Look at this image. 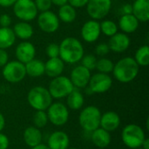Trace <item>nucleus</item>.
<instances>
[{
  "instance_id": "nucleus-37",
  "label": "nucleus",
  "mask_w": 149,
  "mask_h": 149,
  "mask_svg": "<svg viewBox=\"0 0 149 149\" xmlns=\"http://www.w3.org/2000/svg\"><path fill=\"white\" fill-rule=\"evenodd\" d=\"M10 146V140L8 136L0 132V149H8Z\"/></svg>"
},
{
  "instance_id": "nucleus-29",
  "label": "nucleus",
  "mask_w": 149,
  "mask_h": 149,
  "mask_svg": "<svg viewBox=\"0 0 149 149\" xmlns=\"http://www.w3.org/2000/svg\"><path fill=\"white\" fill-rule=\"evenodd\" d=\"M134 60L139 66H148L149 65V46L142 45L135 52Z\"/></svg>"
},
{
  "instance_id": "nucleus-9",
  "label": "nucleus",
  "mask_w": 149,
  "mask_h": 149,
  "mask_svg": "<svg viewBox=\"0 0 149 149\" xmlns=\"http://www.w3.org/2000/svg\"><path fill=\"white\" fill-rule=\"evenodd\" d=\"M48 120L54 126L61 127L67 123L69 119V111L67 107L61 102L52 103L47 108Z\"/></svg>"
},
{
  "instance_id": "nucleus-17",
  "label": "nucleus",
  "mask_w": 149,
  "mask_h": 149,
  "mask_svg": "<svg viewBox=\"0 0 149 149\" xmlns=\"http://www.w3.org/2000/svg\"><path fill=\"white\" fill-rule=\"evenodd\" d=\"M69 144V136L63 131L53 132L47 141V147L50 149H68Z\"/></svg>"
},
{
  "instance_id": "nucleus-3",
  "label": "nucleus",
  "mask_w": 149,
  "mask_h": 149,
  "mask_svg": "<svg viewBox=\"0 0 149 149\" xmlns=\"http://www.w3.org/2000/svg\"><path fill=\"white\" fill-rule=\"evenodd\" d=\"M27 101L34 110L46 111L52 103V97L48 89L43 86H34L27 94Z\"/></svg>"
},
{
  "instance_id": "nucleus-1",
  "label": "nucleus",
  "mask_w": 149,
  "mask_h": 149,
  "mask_svg": "<svg viewBox=\"0 0 149 149\" xmlns=\"http://www.w3.org/2000/svg\"><path fill=\"white\" fill-rule=\"evenodd\" d=\"M84 56V47L79 39L68 37L59 45V57L67 64H76Z\"/></svg>"
},
{
  "instance_id": "nucleus-7",
  "label": "nucleus",
  "mask_w": 149,
  "mask_h": 149,
  "mask_svg": "<svg viewBox=\"0 0 149 149\" xmlns=\"http://www.w3.org/2000/svg\"><path fill=\"white\" fill-rule=\"evenodd\" d=\"M15 16L24 22H29L38 16V9L33 0H17L13 4Z\"/></svg>"
},
{
  "instance_id": "nucleus-22",
  "label": "nucleus",
  "mask_w": 149,
  "mask_h": 149,
  "mask_svg": "<svg viewBox=\"0 0 149 149\" xmlns=\"http://www.w3.org/2000/svg\"><path fill=\"white\" fill-rule=\"evenodd\" d=\"M133 15L141 22L149 20V0H135L132 4Z\"/></svg>"
},
{
  "instance_id": "nucleus-18",
  "label": "nucleus",
  "mask_w": 149,
  "mask_h": 149,
  "mask_svg": "<svg viewBox=\"0 0 149 149\" xmlns=\"http://www.w3.org/2000/svg\"><path fill=\"white\" fill-rule=\"evenodd\" d=\"M120 125V117L117 113L109 111L101 114L100 127L103 128L104 130L109 133L113 132L116 129H118Z\"/></svg>"
},
{
  "instance_id": "nucleus-42",
  "label": "nucleus",
  "mask_w": 149,
  "mask_h": 149,
  "mask_svg": "<svg viewBox=\"0 0 149 149\" xmlns=\"http://www.w3.org/2000/svg\"><path fill=\"white\" fill-rule=\"evenodd\" d=\"M17 0H0V6L2 7H10L13 6Z\"/></svg>"
},
{
  "instance_id": "nucleus-32",
  "label": "nucleus",
  "mask_w": 149,
  "mask_h": 149,
  "mask_svg": "<svg viewBox=\"0 0 149 149\" xmlns=\"http://www.w3.org/2000/svg\"><path fill=\"white\" fill-rule=\"evenodd\" d=\"M48 117L45 111H37L33 116V123L34 127L38 128L45 127L48 123Z\"/></svg>"
},
{
  "instance_id": "nucleus-43",
  "label": "nucleus",
  "mask_w": 149,
  "mask_h": 149,
  "mask_svg": "<svg viewBox=\"0 0 149 149\" xmlns=\"http://www.w3.org/2000/svg\"><path fill=\"white\" fill-rule=\"evenodd\" d=\"M52 3L57 5V6H61L68 3V0H51Z\"/></svg>"
},
{
  "instance_id": "nucleus-2",
  "label": "nucleus",
  "mask_w": 149,
  "mask_h": 149,
  "mask_svg": "<svg viewBox=\"0 0 149 149\" xmlns=\"http://www.w3.org/2000/svg\"><path fill=\"white\" fill-rule=\"evenodd\" d=\"M139 65L134 58L126 57L120 59L113 66V73L114 78L120 83L133 81L139 73Z\"/></svg>"
},
{
  "instance_id": "nucleus-14",
  "label": "nucleus",
  "mask_w": 149,
  "mask_h": 149,
  "mask_svg": "<svg viewBox=\"0 0 149 149\" xmlns=\"http://www.w3.org/2000/svg\"><path fill=\"white\" fill-rule=\"evenodd\" d=\"M100 25L97 20L86 21L81 28V36L87 43L95 42L100 35Z\"/></svg>"
},
{
  "instance_id": "nucleus-41",
  "label": "nucleus",
  "mask_w": 149,
  "mask_h": 149,
  "mask_svg": "<svg viewBox=\"0 0 149 149\" xmlns=\"http://www.w3.org/2000/svg\"><path fill=\"white\" fill-rule=\"evenodd\" d=\"M121 11L123 13V15L126 14H132L133 13V6L130 3H126L122 6L121 8Z\"/></svg>"
},
{
  "instance_id": "nucleus-6",
  "label": "nucleus",
  "mask_w": 149,
  "mask_h": 149,
  "mask_svg": "<svg viewBox=\"0 0 149 149\" xmlns=\"http://www.w3.org/2000/svg\"><path fill=\"white\" fill-rule=\"evenodd\" d=\"M74 89L71 79L65 76H58L53 78L49 84L48 91L52 99H63Z\"/></svg>"
},
{
  "instance_id": "nucleus-46",
  "label": "nucleus",
  "mask_w": 149,
  "mask_h": 149,
  "mask_svg": "<svg viewBox=\"0 0 149 149\" xmlns=\"http://www.w3.org/2000/svg\"><path fill=\"white\" fill-rule=\"evenodd\" d=\"M31 149H50L48 147H47V145H44V144H39V145H38V146H36V147H34V148H31Z\"/></svg>"
},
{
  "instance_id": "nucleus-5",
  "label": "nucleus",
  "mask_w": 149,
  "mask_h": 149,
  "mask_svg": "<svg viewBox=\"0 0 149 149\" xmlns=\"http://www.w3.org/2000/svg\"><path fill=\"white\" fill-rule=\"evenodd\" d=\"M145 138L146 135L143 129L135 124L127 125L121 132L122 142L131 149L141 148Z\"/></svg>"
},
{
  "instance_id": "nucleus-38",
  "label": "nucleus",
  "mask_w": 149,
  "mask_h": 149,
  "mask_svg": "<svg viewBox=\"0 0 149 149\" xmlns=\"http://www.w3.org/2000/svg\"><path fill=\"white\" fill-rule=\"evenodd\" d=\"M11 24V17L7 14H2L0 16V26L1 27H9Z\"/></svg>"
},
{
  "instance_id": "nucleus-8",
  "label": "nucleus",
  "mask_w": 149,
  "mask_h": 149,
  "mask_svg": "<svg viewBox=\"0 0 149 149\" xmlns=\"http://www.w3.org/2000/svg\"><path fill=\"white\" fill-rule=\"evenodd\" d=\"M3 77L10 83H18L22 81L26 76L24 64L13 60L8 62L3 68Z\"/></svg>"
},
{
  "instance_id": "nucleus-45",
  "label": "nucleus",
  "mask_w": 149,
  "mask_h": 149,
  "mask_svg": "<svg viewBox=\"0 0 149 149\" xmlns=\"http://www.w3.org/2000/svg\"><path fill=\"white\" fill-rule=\"evenodd\" d=\"M142 149H149V139L148 138H145V140L143 141L142 144H141V147Z\"/></svg>"
},
{
  "instance_id": "nucleus-28",
  "label": "nucleus",
  "mask_w": 149,
  "mask_h": 149,
  "mask_svg": "<svg viewBox=\"0 0 149 149\" xmlns=\"http://www.w3.org/2000/svg\"><path fill=\"white\" fill-rule=\"evenodd\" d=\"M58 14V19L66 24L72 23L75 20L76 16H77L75 8L72 7L69 3H65L64 5L59 6Z\"/></svg>"
},
{
  "instance_id": "nucleus-15",
  "label": "nucleus",
  "mask_w": 149,
  "mask_h": 149,
  "mask_svg": "<svg viewBox=\"0 0 149 149\" xmlns=\"http://www.w3.org/2000/svg\"><path fill=\"white\" fill-rule=\"evenodd\" d=\"M15 54L17 61L23 64H26L35 58L36 49L31 42H21L17 46Z\"/></svg>"
},
{
  "instance_id": "nucleus-20",
  "label": "nucleus",
  "mask_w": 149,
  "mask_h": 149,
  "mask_svg": "<svg viewBox=\"0 0 149 149\" xmlns=\"http://www.w3.org/2000/svg\"><path fill=\"white\" fill-rule=\"evenodd\" d=\"M23 139L28 147L34 148L42 143L43 135L39 128L36 127H28L24 131Z\"/></svg>"
},
{
  "instance_id": "nucleus-48",
  "label": "nucleus",
  "mask_w": 149,
  "mask_h": 149,
  "mask_svg": "<svg viewBox=\"0 0 149 149\" xmlns=\"http://www.w3.org/2000/svg\"><path fill=\"white\" fill-rule=\"evenodd\" d=\"M69 149H78V148H69Z\"/></svg>"
},
{
  "instance_id": "nucleus-11",
  "label": "nucleus",
  "mask_w": 149,
  "mask_h": 149,
  "mask_svg": "<svg viewBox=\"0 0 149 149\" xmlns=\"http://www.w3.org/2000/svg\"><path fill=\"white\" fill-rule=\"evenodd\" d=\"M112 85L113 79L108 74L98 72L91 76L88 88L92 93H104L112 87Z\"/></svg>"
},
{
  "instance_id": "nucleus-4",
  "label": "nucleus",
  "mask_w": 149,
  "mask_h": 149,
  "mask_svg": "<svg viewBox=\"0 0 149 149\" xmlns=\"http://www.w3.org/2000/svg\"><path fill=\"white\" fill-rule=\"evenodd\" d=\"M100 110L97 107L88 106L80 112L79 116V122L85 132L92 133L100 127Z\"/></svg>"
},
{
  "instance_id": "nucleus-10",
  "label": "nucleus",
  "mask_w": 149,
  "mask_h": 149,
  "mask_svg": "<svg viewBox=\"0 0 149 149\" xmlns=\"http://www.w3.org/2000/svg\"><path fill=\"white\" fill-rule=\"evenodd\" d=\"M111 7V0H88L86 10L93 20H100L107 16Z\"/></svg>"
},
{
  "instance_id": "nucleus-34",
  "label": "nucleus",
  "mask_w": 149,
  "mask_h": 149,
  "mask_svg": "<svg viewBox=\"0 0 149 149\" xmlns=\"http://www.w3.org/2000/svg\"><path fill=\"white\" fill-rule=\"evenodd\" d=\"M46 54L49 57V58L58 57L59 56V45L55 43L49 44L46 47Z\"/></svg>"
},
{
  "instance_id": "nucleus-24",
  "label": "nucleus",
  "mask_w": 149,
  "mask_h": 149,
  "mask_svg": "<svg viewBox=\"0 0 149 149\" xmlns=\"http://www.w3.org/2000/svg\"><path fill=\"white\" fill-rule=\"evenodd\" d=\"M12 31H13L16 38L17 37L18 38L23 39V40H27V39L31 38L34 33L32 26L28 22H24V21L17 23L14 25Z\"/></svg>"
},
{
  "instance_id": "nucleus-33",
  "label": "nucleus",
  "mask_w": 149,
  "mask_h": 149,
  "mask_svg": "<svg viewBox=\"0 0 149 149\" xmlns=\"http://www.w3.org/2000/svg\"><path fill=\"white\" fill-rule=\"evenodd\" d=\"M96 63H97V58L92 54L84 55L81 58V65H83L84 67L87 68L90 71L95 69Z\"/></svg>"
},
{
  "instance_id": "nucleus-26",
  "label": "nucleus",
  "mask_w": 149,
  "mask_h": 149,
  "mask_svg": "<svg viewBox=\"0 0 149 149\" xmlns=\"http://www.w3.org/2000/svg\"><path fill=\"white\" fill-rule=\"evenodd\" d=\"M16 41V36L12 29L9 27L0 28V49H8L11 47Z\"/></svg>"
},
{
  "instance_id": "nucleus-16",
  "label": "nucleus",
  "mask_w": 149,
  "mask_h": 149,
  "mask_svg": "<svg viewBox=\"0 0 149 149\" xmlns=\"http://www.w3.org/2000/svg\"><path fill=\"white\" fill-rule=\"evenodd\" d=\"M130 45V38L126 33L117 32L113 36L110 37L108 46L110 51L114 52H124L128 49Z\"/></svg>"
},
{
  "instance_id": "nucleus-31",
  "label": "nucleus",
  "mask_w": 149,
  "mask_h": 149,
  "mask_svg": "<svg viewBox=\"0 0 149 149\" xmlns=\"http://www.w3.org/2000/svg\"><path fill=\"white\" fill-rule=\"evenodd\" d=\"M113 66H114V64L113 63L112 60L106 58H102L97 60L95 68L99 71V72L108 74L113 72Z\"/></svg>"
},
{
  "instance_id": "nucleus-23",
  "label": "nucleus",
  "mask_w": 149,
  "mask_h": 149,
  "mask_svg": "<svg viewBox=\"0 0 149 149\" xmlns=\"http://www.w3.org/2000/svg\"><path fill=\"white\" fill-rule=\"evenodd\" d=\"M139 22L133 14L122 15L119 20V27L124 33H133L138 29Z\"/></svg>"
},
{
  "instance_id": "nucleus-49",
  "label": "nucleus",
  "mask_w": 149,
  "mask_h": 149,
  "mask_svg": "<svg viewBox=\"0 0 149 149\" xmlns=\"http://www.w3.org/2000/svg\"><path fill=\"white\" fill-rule=\"evenodd\" d=\"M135 149H142L141 148H135Z\"/></svg>"
},
{
  "instance_id": "nucleus-35",
  "label": "nucleus",
  "mask_w": 149,
  "mask_h": 149,
  "mask_svg": "<svg viewBox=\"0 0 149 149\" xmlns=\"http://www.w3.org/2000/svg\"><path fill=\"white\" fill-rule=\"evenodd\" d=\"M34 3L38 10H40L41 12L49 10L52 4L51 0H34Z\"/></svg>"
},
{
  "instance_id": "nucleus-27",
  "label": "nucleus",
  "mask_w": 149,
  "mask_h": 149,
  "mask_svg": "<svg viewBox=\"0 0 149 149\" xmlns=\"http://www.w3.org/2000/svg\"><path fill=\"white\" fill-rule=\"evenodd\" d=\"M66 98H67V100H66L67 107L70 109L77 111V110H79L82 108L84 102H85V99H84L83 94L79 91L73 89L68 94V96Z\"/></svg>"
},
{
  "instance_id": "nucleus-44",
  "label": "nucleus",
  "mask_w": 149,
  "mask_h": 149,
  "mask_svg": "<svg viewBox=\"0 0 149 149\" xmlns=\"http://www.w3.org/2000/svg\"><path fill=\"white\" fill-rule=\"evenodd\" d=\"M4 126H5V119L3 115L0 113V132L3 131V129L4 128Z\"/></svg>"
},
{
  "instance_id": "nucleus-25",
  "label": "nucleus",
  "mask_w": 149,
  "mask_h": 149,
  "mask_svg": "<svg viewBox=\"0 0 149 149\" xmlns=\"http://www.w3.org/2000/svg\"><path fill=\"white\" fill-rule=\"evenodd\" d=\"M26 75H29L32 78H38L45 74V63L42 60L35 59L29 61L24 64Z\"/></svg>"
},
{
  "instance_id": "nucleus-40",
  "label": "nucleus",
  "mask_w": 149,
  "mask_h": 149,
  "mask_svg": "<svg viewBox=\"0 0 149 149\" xmlns=\"http://www.w3.org/2000/svg\"><path fill=\"white\" fill-rule=\"evenodd\" d=\"M68 3L74 8H82L87 4L88 0H68Z\"/></svg>"
},
{
  "instance_id": "nucleus-36",
  "label": "nucleus",
  "mask_w": 149,
  "mask_h": 149,
  "mask_svg": "<svg viewBox=\"0 0 149 149\" xmlns=\"http://www.w3.org/2000/svg\"><path fill=\"white\" fill-rule=\"evenodd\" d=\"M109 52H110L109 46L107 44H105V43L99 44L95 48V52L98 56H105Z\"/></svg>"
},
{
  "instance_id": "nucleus-19",
  "label": "nucleus",
  "mask_w": 149,
  "mask_h": 149,
  "mask_svg": "<svg viewBox=\"0 0 149 149\" xmlns=\"http://www.w3.org/2000/svg\"><path fill=\"white\" fill-rule=\"evenodd\" d=\"M65 68V62L59 58H49L45 64V73L50 78H56L60 76Z\"/></svg>"
},
{
  "instance_id": "nucleus-12",
  "label": "nucleus",
  "mask_w": 149,
  "mask_h": 149,
  "mask_svg": "<svg viewBox=\"0 0 149 149\" xmlns=\"http://www.w3.org/2000/svg\"><path fill=\"white\" fill-rule=\"evenodd\" d=\"M38 24L41 31L46 33H53L59 27V19L58 16L51 11H42L38 17Z\"/></svg>"
},
{
  "instance_id": "nucleus-30",
  "label": "nucleus",
  "mask_w": 149,
  "mask_h": 149,
  "mask_svg": "<svg viewBox=\"0 0 149 149\" xmlns=\"http://www.w3.org/2000/svg\"><path fill=\"white\" fill-rule=\"evenodd\" d=\"M100 31L107 37H112L118 32V26L112 20H104L100 24Z\"/></svg>"
},
{
  "instance_id": "nucleus-47",
  "label": "nucleus",
  "mask_w": 149,
  "mask_h": 149,
  "mask_svg": "<svg viewBox=\"0 0 149 149\" xmlns=\"http://www.w3.org/2000/svg\"><path fill=\"white\" fill-rule=\"evenodd\" d=\"M146 124H147V129L148 130L149 129V127H148V124H149V119L147 120V122H146Z\"/></svg>"
},
{
  "instance_id": "nucleus-39",
  "label": "nucleus",
  "mask_w": 149,
  "mask_h": 149,
  "mask_svg": "<svg viewBox=\"0 0 149 149\" xmlns=\"http://www.w3.org/2000/svg\"><path fill=\"white\" fill-rule=\"evenodd\" d=\"M9 62V56L5 50L0 49V67H3Z\"/></svg>"
},
{
  "instance_id": "nucleus-21",
  "label": "nucleus",
  "mask_w": 149,
  "mask_h": 149,
  "mask_svg": "<svg viewBox=\"0 0 149 149\" xmlns=\"http://www.w3.org/2000/svg\"><path fill=\"white\" fill-rule=\"evenodd\" d=\"M91 140L95 147L105 148L111 143V135L109 132L99 127L91 133Z\"/></svg>"
},
{
  "instance_id": "nucleus-13",
  "label": "nucleus",
  "mask_w": 149,
  "mask_h": 149,
  "mask_svg": "<svg viewBox=\"0 0 149 149\" xmlns=\"http://www.w3.org/2000/svg\"><path fill=\"white\" fill-rule=\"evenodd\" d=\"M91 76L90 70L83 65H78L72 71L70 79L73 86L77 88H85L88 86Z\"/></svg>"
}]
</instances>
